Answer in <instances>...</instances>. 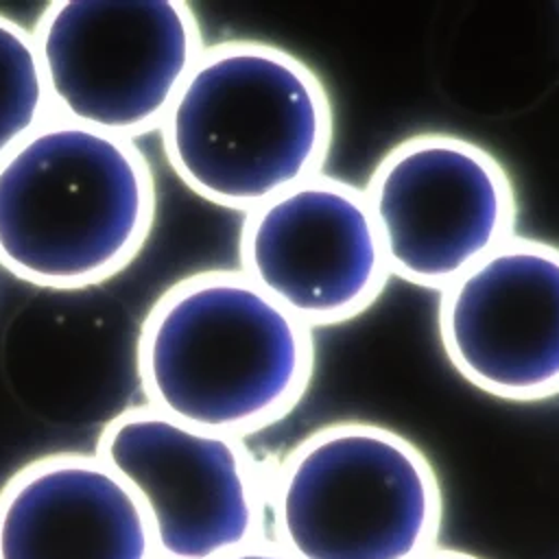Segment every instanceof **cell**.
Instances as JSON below:
<instances>
[{
  "mask_svg": "<svg viewBox=\"0 0 559 559\" xmlns=\"http://www.w3.org/2000/svg\"><path fill=\"white\" fill-rule=\"evenodd\" d=\"M415 559H483V557L465 552V550H454V548H430Z\"/></svg>",
  "mask_w": 559,
  "mask_h": 559,
  "instance_id": "obj_13",
  "label": "cell"
},
{
  "mask_svg": "<svg viewBox=\"0 0 559 559\" xmlns=\"http://www.w3.org/2000/svg\"><path fill=\"white\" fill-rule=\"evenodd\" d=\"M238 260L308 328L360 317L391 277L365 190L325 173L247 212Z\"/></svg>",
  "mask_w": 559,
  "mask_h": 559,
  "instance_id": "obj_8",
  "label": "cell"
},
{
  "mask_svg": "<svg viewBox=\"0 0 559 559\" xmlns=\"http://www.w3.org/2000/svg\"><path fill=\"white\" fill-rule=\"evenodd\" d=\"M52 116L33 33L0 13V162Z\"/></svg>",
  "mask_w": 559,
  "mask_h": 559,
  "instance_id": "obj_11",
  "label": "cell"
},
{
  "mask_svg": "<svg viewBox=\"0 0 559 559\" xmlns=\"http://www.w3.org/2000/svg\"><path fill=\"white\" fill-rule=\"evenodd\" d=\"M157 131L190 192L247 214L323 173L334 109L323 79L295 52L225 39L203 48Z\"/></svg>",
  "mask_w": 559,
  "mask_h": 559,
  "instance_id": "obj_2",
  "label": "cell"
},
{
  "mask_svg": "<svg viewBox=\"0 0 559 559\" xmlns=\"http://www.w3.org/2000/svg\"><path fill=\"white\" fill-rule=\"evenodd\" d=\"M135 367L144 404L245 437L299 404L314 373V336L240 269H205L153 301Z\"/></svg>",
  "mask_w": 559,
  "mask_h": 559,
  "instance_id": "obj_1",
  "label": "cell"
},
{
  "mask_svg": "<svg viewBox=\"0 0 559 559\" xmlns=\"http://www.w3.org/2000/svg\"><path fill=\"white\" fill-rule=\"evenodd\" d=\"M441 518L432 461L373 421L312 430L269 478L266 522L295 559H415L435 548Z\"/></svg>",
  "mask_w": 559,
  "mask_h": 559,
  "instance_id": "obj_4",
  "label": "cell"
},
{
  "mask_svg": "<svg viewBox=\"0 0 559 559\" xmlns=\"http://www.w3.org/2000/svg\"><path fill=\"white\" fill-rule=\"evenodd\" d=\"M31 33L52 114L129 140L159 129L205 48L183 0H57Z\"/></svg>",
  "mask_w": 559,
  "mask_h": 559,
  "instance_id": "obj_5",
  "label": "cell"
},
{
  "mask_svg": "<svg viewBox=\"0 0 559 559\" xmlns=\"http://www.w3.org/2000/svg\"><path fill=\"white\" fill-rule=\"evenodd\" d=\"M437 328L450 365L483 393L559 395V245L507 238L441 290Z\"/></svg>",
  "mask_w": 559,
  "mask_h": 559,
  "instance_id": "obj_9",
  "label": "cell"
},
{
  "mask_svg": "<svg viewBox=\"0 0 559 559\" xmlns=\"http://www.w3.org/2000/svg\"><path fill=\"white\" fill-rule=\"evenodd\" d=\"M218 559H295V557L288 555L286 550H282L277 544L271 546V544L255 542L251 546H245V548L234 550L229 555H223Z\"/></svg>",
  "mask_w": 559,
  "mask_h": 559,
  "instance_id": "obj_12",
  "label": "cell"
},
{
  "mask_svg": "<svg viewBox=\"0 0 559 559\" xmlns=\"http://www.w3.org/2000/svg\"><path fill=\"white\" fill-rule=\"evenodd\" d=\"M365 197L391 277L443 290L515 234V186L478 142L424 131L373 166Z\"/></svg>",
  "mask_w": 559,
  "mask_h": 559,
  "instance_id": "obj_6",
  "label": "cell"
},
{
  "mask_svg": "<svg viewBox=\"0 0 559 559\" xmlns=\"http://www.w3.org/2000/svg\"><path fill=\"white\" fill-rule=\"evenodd\" d=\"M155 210L135 140L52 116L0 162V266L41 288L100 284L142 251Z\"/></svg>",
  "mask_w": 559,
  "mask_h": 559,
  "instance_id": "obj_3",
  "label": "cell"
},
{
  "mask_svg": "<svg viewBox=\"0 0 559 559\" xmlns=\"http://www.w3.org/2000/svg\"><path fill=\"white\" fill-rule=\"evenodd\" d=\"M0 559H159L148 513L96 452H50L0 485Z\"/></svg>",
  "mask_w": 559,
  "mask_h": 559,
  "instance_id": "obj_10",
  "label": "cell"
},
{
  "mask_svg": "<svg viewBox=\"0 0 559 559\" xmlns=\"http://www.w3.org/2000/svg\"><path fill=\"white\" fill-rule=\"evenodd\" d=\"M94 452L142 500L159 559H218L260 542L269 478L242 437L135 404L100 428Z\"/></svg>",
  "mask_w": 559,
  "mask_h": 559,
  "instance_id": "obj_7",
  "label": "cell"
}]
</instances>
